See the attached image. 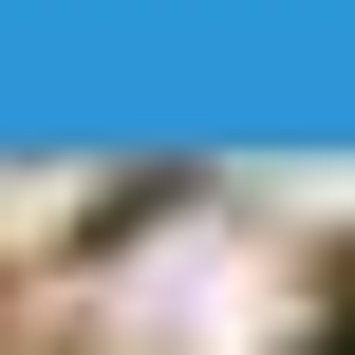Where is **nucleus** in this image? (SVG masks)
<instances>
[{
	"label": "nucleus",
	"mask_w": 355,
	"mask_h": 355,
	"mask_svg": "<svg viewBox=\"0 0 355 355\" xmlns=\"http://www.w3.org/2000/svg\"><path fill=\"white\" fill-rule=\"evenodd\" d=\"M75 355H318V262L243 206H150L75 281Z\"/></svg>",
	"instance_id": "obj_1"
}]
</instances>
